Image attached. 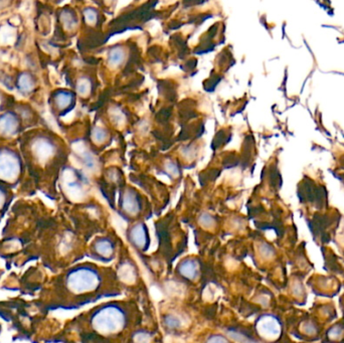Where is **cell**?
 <instances>
[{"instance_id":"cell-1","label":"cell","mask_w":344,"mask_h":343,"mask_svg":"<svg viewBox=\"0 0 344 343\" xmlns=\"http://www.w3.org/2000/svg\"><path fill=\"white\" fill-rule=\"evenodd\" d=\"M98 284V278L90 269H76L67 277V288L73 294H84L93 291Z\"/></svg>"},{"instance_id":"cell-2","label":"cell","mask_w":344,"mask_h":343,"mask_svg":"<svg viewBox=\"0 0 344 343\" xmlns=\"http://www.w3.org/2000/svg\"><path fill=\"white\" fill-rule=\"evenodd\" d=\"M18 172V162L14 154L9 152L0 153V177L11 179Z\"/></svg>"},{"instance_id":"cell-3","label":"cell","mask_w":344,"mask_h":343,"mask_svg":"<svg viewBox=\"0 0 344 343\" xmlns=\"http://www.w3.org/2000/svg\"><path fill=\"white\" fill-rule=\"evenodd\" d=\"M123 208L130 214H136L139 211V203L135 195H133L130 192H127L124 195L123 199V204H122Z\"/></svg>"},{"instance_id":"cell-4","label":"cell","mask_w":344,"mask_h":343,"mask_svg":"<svg viewBox=\"0 0 344 343\" xmlns=\"http://www.w3.org/2000/svg\"><path fill=\"white\" fill-rule=\"evenodd\" d=\"M125 59V53L122 48H114L110 51L108 57V63L111 67H118Z\"/></svg>"},{"instance_id":"cell-5","label":"cell","mask_w":344,"mask_h":343,"mask_svg":"<svg viewBox=\"0 0 344 343\" xmlns=\"http://www.w3.org/2000/svg\"><path fill=\"white\" fill-rule=\"evenodd\" d=\"M131 238L138 247H142L146 241V232L142 224H137L133 227L131 232Z\"/></svg>"},{"instance_id":"cell-6","label":"cell","mask_w":344,"mask_h":343,"mask_svg":"<svg viewBox=\"0 0 344 343\" xmlns=\"http://www.w3.org/2000/svg\"><path fill=\"white\" fill-rule=\"evenodd\" d=\"M16 128V120L11 115H5L0 119V131L5 134H10Z\"/></svg>"},{"instance_id":"cell-7","label":"cell","mask_w":344,"mask_h":343,"mask_svg":"<svg viewBox=\"0 0 344 343\" xmlns=\"http://www.w3.org/2000/svg\"><path fill=\"white\" fill-rule=\"evenodd\" d=\"M262 329L266 331V335H275L279 331V324L275 319H266L262 323Z\"/></svg>"},{"instance_id":"cell-8","label":"cell","mask_w":344,"mask_h":343,"mask_svg":"<svg viewBox=\"0 0 344 343\" xmlns=\"http://www.w3.org/2000/svg\"><path fill=\"white\" fill-rule=\"evenodd\" d=\"M93 139L96 143H103L107 138V132L103 128H95L92 133Z\"/></svg>"},{"instance_id":"cell-9","label":"cell","mask_w":344,"mask_h":343,"mask_svg":"<svg viewBox=\"0 0 344 343\" xmlns=\"http://www.w3.org/2000/svg\"><path fill=\"white\" fill-rule=\"evenodd\" d=\"M90 89H91V83L88 79H81L78 83V92L83 95L86 96L90 93Z\"/></svg>"},{"instance_id":"cell-10","label":"cell","mask_w":344,"mask_h":343,"mask_svg":"<svg viewBox=\"0 0 344 343\" xmlns=\"http://www.w3.org/2000/svg\"><path fill=\"white\" fill-rule=\"evenodd\" d=\"M111 116L113 117L114 122H116V124L123 123L125 120V117L122 114V112L118 108H114L111 110Z\"/></svg>"},{"instance_id":"cell-11","label":"cell","mask_w":344,"mask_h":343,"mask_svg":"<svg viewBox=\"0 0 344 343\" xmlns=\"http://www.w3.org/2000/svg\"><path fill=\"white\" fill-rule=\"evenodd\" d=\"M85 18L87 20V22H89L90 24H93L97 21V13L94 9L92 8H88L85 10Z\"/></svg>"},{"instance_id":"cell-12","label":"cell","mask_w":344,"mask_h":343,"mask_svg":"<svg viewBox=\"0 0 344 343\" xmlns=\"http://www.w3.org/2000/svg\"><path fill=\"white\" fill-rule=\"evenodd\" d=\"M70 102V95L67 93H62L58 98V104L61 107H67Z\"/></svg>"},{"instance_id":"cell-13","label":"cell","mask_w":344,"mask_h":343,"mask_svg":"<svg viewBox=\"0 0 344 343\" xmlns=\"http://www.w3.org/2000/svg\"><path fill=\"white\" fill-rule=\"evenodd\" d=\"M166 169L172 174V175H177L178 174V169H177V167H176V165L174 164V163H167L166 164Z\"/></svg>"},{"instance_id":"cell-14","label":"cell","mask_w":344,"mask_h":343,"mask_svg":"<svg viewBox=\"0 0 344 343\" xmlns=\"http://www.w3.org/2000/svg\"><path fill=\"white\" fill-rule=\"evenodd\" d=\"M167 324L170 327H177L179 325V321L175 317H169L167 319Z\"/></svg>"},{"instance_id":"cell-15","label":"cell","mask_w":344,"mask_h":343,"mask_svg":"<svg viewBox=\"0 0 344 343\" xmlns=\"http://www.w3.org/2000/svg\"><path fill=\"white\" fill-rule=\"evenodd\" d=\"M2 200H3V197H2L1 193H0V205H1V203H2Z\"/></svg>"}]
</instances>
